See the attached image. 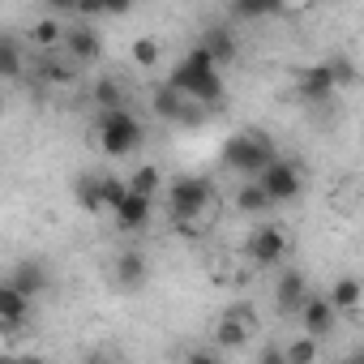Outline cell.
I'll return each mask as SVG.
<instances>
[{
	"label": "cell",
	"mask_w": 364,
	"mask_h": 364,
	"mask_svg": "<svg viewBox=\"0 0 364 364\" xmlns=\"http://www.w3.org/2000/svg\"><path fill=\"white\" fill-rule=\"evenodd\" d=\"M321 338H313V334H304V338H296V343H287L283 347V360L287 364H313L317 355H321V347H317Z\"/></svg>",
	"instance_id": "d4e9b609"
},
{
	"label": "cell",
	"mask_w": 364,
	"mask_h": 364,
	"mask_svg": "<svg viewBox=\"0 0 364 364\" xmlns=\"http://www.w3.org/2000/svg\"><path fill=\"white\" fill-rule=\"evenodd\" d=\"M77 18H86V22H95V18H107L103 14V0H77V9H73Z\"/></svg>",
	"instance_id": "f1b7e54d"
},
{
	"label": "cell",
	"mask_w": 364,
	"mask_h": 364,
	"mask_svg": "<svg viewBox=\"0 0 364 364\" xmlns=\"http://www.w3.org/2000/svg\"><path fill=\"white\" fill-rule=\"evenodd\" d=\"M334 95H338V82H334L330 65H313V69H304V73L296 77V99H300V103L321 107V103H330Z\"/></svg>",
	"instance_id": "9c48e42d"
},
{
	"label": "cell",
	"mask_w": 364,
	"mask_h": 364,
	"mask_svg": "<svg viewBox=\"0 0 364 364\" xmlns=\"http://www.w3.org/2000/svg\"><path fill=\"white\" fill-rule=\"evenodd\" d=\"M232 202H236V210H240V215H249V219H262V215H270V210H274V206H270V198L262 193V185H257L253 176L236 189V198H232Z\"/></svg>",
	"instance_id": "ac0fdd59"
},
{
	"label": "cell",
	"mask_w": 364,
	"mask_h": 364,
	"mask_svg": "<svg viewBox=\"0 0 364 364\" xmlns=\"http://www.w3.org/2000/svg\"><path fill=\"white\" fill-rule=\"evenodd\" d=\"M90 99H95L99 112H107V107H124V103H129V90H124L116 77H99V82L90 86Z\"/></svg>",
	"instance_id": "ffe728a7"
},
{
	"label": "cell",
	"mask_w": 364,
	"mask_h": 364,
	"mask_svg": "<svg viewBox=\"0 0 364 364\" xmlns=\"http://www.w3.org/2000/svg\"><path fill=\"white\" fill-rule=\"evenodd\" d=\"M274 159V141H270V133H262V129H245V133H232L228 141H223V163L236 171V176H257L266 163Z\"/></svg>",
	"instance_id": "277c9868"
},
{
	"label": "cell",
	"mask_w": 364,
	"mask_h": 364,
	"mask_svg": "<svg viewBox=\"0 0 364 364\" xmlns=\"http://www.w3.org/2000/svg\"><path fill=\"white\" fill-rule=\"evenodd\" d=\"M95 137H99V150H103L107 159H129V154L141 150L146 124H141V120L133 116V107L124 103V107H107V112L95 116Z\"/></svg>",
	"instance_id": "3957f363"
},
{
	"label": "cell",
	"mask_w": 364,
	"mask_h": 364,
	"mask_svg": "<svg viewBox=\"0 0 364 364\" xmlns=\"http://www.w3.org/2000/svg\"><path fill=\"white\" fill-rule=\"evenodd\" d=\"M112 274H116V283H120L124 291H137V287L146 283V257H141L137 249H124V253L116 257Z\"/></svg>",
	"instance_id": "e0dca14e"
},
{
	"label": "cell",
	"mask_w": 364,
	"mask_h": 364,
	"mask_svg": "<svg viewBox=\"0 0 364 364\" xmlns=\"http://www.w3.org/2000/svg\"><path fill=\"white\" fill-rule=\"evenodd\" d=\"M31 317V296H22L9 279L0 283V330H18Z\"/></svg>",
	"instance_id": "4fadbf2b"
},
{
	"label": "cell",
	"mask_w": 364,
	"mask_h": 364,
	"mask_svg": "<svg viewBox=\"0 0 364 364\" xmlns=\"http://www.w3.org/2000/svg\"><path fill=\"white\" fill-rule=\"evenodd\" d=\"M129 56H133V65H137V69H154V65H159V56H163V48H159V39L141 35V39H133Z\"/></svg>",
	"instance_id": "484cf974"
},
{
	"label": "cell",
	"mask_w": 364,
	"mask_h": 364,
	"mask_svg": "<svg viewBox=\"0 0 364 364\" xmlns=\"http://www.w3.org/2000/svg\"><path fill=\"white\" fill-rule=\"evenodd\" d=\"M253 180L262 185V193L270 198V206H287V202H296V198L304 193V176H300V167L287 163V159H279V154H274Z\"/></svg>",
	"instance_id": "5b68a950"
},
{
	"label": "cell",
	"mask_w": 364,
	"mask_h": 364,
	"mask_svg": "<svg viewBox=\"0 0 364 364\" xmlns=\"http://www.w3.org/2000/svg\"><path fill=\"white\" fill-rule=\"evenodd\" d=\"M304 296H309V279H304L296 266H287V270L279 274V283H274V309H279L283 317H296V309L304 304Z\"/></svg>",
	"instance_id": "8fae6325"
},
{
	"label": "cell",
	"mask_w": 364,
	"mask_h": 364,
	"mask_svg": "<svg viewBox=\"0 0 364 364\" xmlns=\"http://www.w3.org/2000/svg\"><path fill=\"white\" fill-rule=\"evenodd\" d=\"M296 317H300V330L304 334H313V338H326L334 326H338V309L330 304V296H304V304L296 309Z\"/></svg>",
	"instance_id": "ba28073f"
},
{
	"label": "cell",
	"mask_w": 364,
	"mask_h": 364,
	"mask_svg": "<svg viewBox=\"0 0 364 364\" xmlns=\"http://www.w3.org/2000/svg\"><path fill=\"white\" fill-rule=\"evenodd\" d=\"M9 283L22 291V296H31V300H39L48 287H52V274H48V266L39 262V257H22L18 266H14V274H9Z\"/></svg>",
	"instance_id": "7c38bea8"
},
{
	"label": "cell",
	"mask_w": 364,
	"mask_h": 364,
	"mask_svg": "<svg viewBox=\"0 0 364 364\" xmlns=\"http://www.w3.org/2000/svg\"><path fill=\"white\" fill-rule=\"evenodd\" d=\"M249 334H253V317H249V313H228V317H219V326H215V343H219V347H245Z\"/></svg>",
	"instance_id": "2e32d148"
},
{
	"label": "cell",
	"mask_w": 364,
	"mask_h": 364,
	"mask_svg": "<svg viewBox=\"0 0 364 364\" xmlns=\"http://www.w3.org/2000/svg\"><path fill=\"white\" fill-rule=\"evenodd\" d=\"M180 95H189V99H198L202 107H219L223 103V69L206 56V48L198 43L185 60H180L176 69H171V77H167Z\"/></svg>",
	"instance_id": "6da1fadb"
},
{
	"label": "cell",
	"mask_w": 364,
	"mask_h": 364,
	"mask_svg": "<svg viewBox=\"0 0 364 364\" xmlns=\"http://www.w3.org/2000/svg\"><path fill=\"white\" fill-rule=\"evenodd\" d=\"M150 210H154V198H141V193H133V189L124 185V198H120V206L112 210V219H116L120 232H141V228L150 223Z\"/></svg>",
	"instance_id": "30bf717a"
},
{
	"label": "cell",
	"mask_w": 364,
	"mask_h": 364,
	"mask_svg": "<svg viewBox=\"0 0 364 364\" xmlns=\"http://www.w3.org/2000/svg\"><path fill=\"white\" fill-rule=\"evenodd\" d=\"M60 35H65V26H60L56 18H43V22L31 26V43H35L39 52H56V48H60Z\"/></svg>",
	"instance_id": "603a6c76"
},
{
	"label": "cell",
	"mask_w": 364,
	"mask_h": 364,
	"mask_svg": "<svg viewBox=\"0 0 364 364\" xmlns=\"http://www.w3.org/2000/svg\"><path fill=\"white\" fill-rule=\"evenodd\" d=\"M5 112H9V99H5V86H0V120H5Z\"/></svg>",
	"instance_id": "1f68e13d"
},
{
	"label": "cell",
	"mask_w": 364,
	"mask_h": 364,
	"mask_svg": "<svg viewBox=\"0 0 364 364\" xmlns=\"http://www.w3.org/2000/svg\"><path fill=\"white\" fill-rule=\"evenodd\" d=\"M129 9H133V0H103V14L107 18H124Z\"/></svg>",
	"instance_id": "f546056e"
},
{
	"label": "cell",
	"mask_w": 364,
	"mask_h": 364,
	"mask_svg": "<svg viewBox=\"0 0 364 364\" xmlns=\"http://www.w3.org/2000/svg\"><path fill=\"white\" fill-rule=\"evenodd\" d=\"M60 48H65V56H69L73 65H99V60H103V39H99V31H95L90 22L69 26V31L60 35Z\"/></svg>",
	"instance_id": "8992f818"
},
{
	"label": "cell",
	"mask_w": 364,
	"mask_h": 364,
	"mask_svg": "<svg viewBox=\"0 0 364 364\" xmlns=\"http://www.w3.org/2000/svg\"><path fill=\"white\" fill-rule=\"evenodd\" d=\"M124 185H129L133 193H141V198H154V193L163 189V176H159V167H150V163H146V167H137V171L124 180Z\"/></svg>",
	"instance_id": "cb8c5ba5"
},
{
	"label": "cell",
	"mask_w": 364,
	"mask_h": 364,
	"mask_svg": "<svg viewBox=\"0 0 364 364\" xmlns=\"http://www.w3.org/2000/svg\"><path fill=\"white\" fill-rule=\"evenodd\" d=\"M43 5L60 18V14H73V9H77V0H43Z\"/></svg>",
	"instance_id": "4dcf8cb0"
},
{
	"label": "cell",
	"mask_w": 364,
	"mask_h": 364,
	"mask_svg": "<svg viewBox=\"0 0 364 364\" xmlns=\"http://www.w3.org/2000/svg\"><path fill=\"white\" fill-rule=\"evenodd\" d=\"M240 18H274L283 14V0H232Z\"/></svg>",
	"instance_id": "4316f807"
},
{
	"label": "cell",
	"mask_w": 364,
	"mask_h": 364,
	"mask_svg": "<svg viewBox=\"0 0 364 364\" xmlns=\"http://www.w3.org/2000/svg\"><path fill=\"white\" fill-rule=\"evenodd\" d=\"M202 48H206V56L223 69V65H236V56H240V39L228 31V26H210L206 35H202Z\"/></svg>",
	"instance_id": "5bb4252c"
},
{
	"label": "cell",
	"mask_w": 364,
	"mask_h": 364,
	"mask_svg": "<svg viewBox=\"0 0 364 364\" xmlns=\"http://www.w3.org/2000/svg\"><path fill=\"white\" fill-rule=\"evenodd\" d=\"M210 202H215V185L206 176H176L167 185V210H171L180 236H198L202 232L198 223L206 219Z\"/></svg>",
	"instance_id": "7a4b0ae2"
},
{
	"label": "cell",
	"mask_w": 364,
	"mask_h": 364,
	"mask_svg": "<svg viewBox=\"0 0 364 364\" xmlns=\"http://www.w3.org/2000/svg\"><path fill=\"white\" fill-rule=\"evenodd\" d=\"M22 69H26V60H22V48H18V39L0 31V82H14V77H22Z\"/></svg>",
	"instance_id": "d6986e66"
},
{
	"label": "cell",
	"mask_w": 364,
	"mask_h": 364,
	"mask_svg": "<svg viewBox=\"0 0 364 364\" xmlns=\"http://www.w3.org/2000/svg\"><path fill=\"white\" fill-rule=\"evenodd\" d=\"M249 257H253L257 266H279V262L287 257V232H283L279 223L253 228V236H249Z\"/></svg>",
	"instance_id": "52a82bcc"
},
{
	"label": "cell",
	"mask_w": 364,
	"mask_h": 364,
	"mask_svg": "<svg viewBox=\"0 0 364 364\" xmlns=\"http://www.w3.org/2000/svg\"><path fill=\"white\" fill-rule=\"evenodd\" d=\"M326 65H330V73H334V82H338V90H347V86L355 82V65H351L347 56H330Z\"/></svg>",
	"instance_id": "83f0119b"
},
{
	"label": "cell",
	"mask_w": 364,
	"mask_h": 364,
	"mask_svg": "<svg viewBox=\"0 0 364 364\" xmlns=\"http://www.w3.org/2000/svg\"><path fill=\"white\" fill-rule=\"evenodd\" d=\"M326 296H330V304H334L338 313L355 317V313H360V304H364V283H360L355 274H343V279H334V287H330Z\"/></svg>",
	"instance_id": "9a60e30c"
},
{
	"label": "cell",
	"mask_w": 364,
	"mask_h": 364,
	"mask_svg": "<svg viewBox=\"0 0 364 364\" xmlns=\"http://www.w3.org/2000/svg\"><path fill=\"white\" fill-rule=\"evenodd\" d=\"M180 103H185V95H180L171 82H163V86H154V95H150V107H154V116L159 120H176V112H180Z\"/></svg>",
	"instance_id": "44dd1931"
},
{
	"label": "cell",
	"mask_w": 364,
	"mask_h": 364,
	"mask_svg": "<svg viewBox=\"0 0 364 364\" xmlns=\"http://www.w3.org/2000/svg\"><path fill=\"white\" fill-rule=\"evenodd\" d=\"M73 198L86 215H103V193H99V176H82L73 185Z\"/></svg>",
	"instance_id": "7402d4cb"
}]
</instances>
